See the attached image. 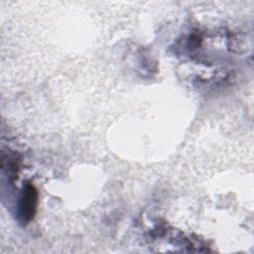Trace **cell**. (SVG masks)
<instances>
[{"label": "cell", "mask_w": 254, "mask_h": 254, "mask_svg": "<svg viewBox=\"0 0 254 254\" xmlns=\"http://www.w3.org/2000/svg\"><path fill=\"white\" fill-rule=\"evenodd\" d=\"M37 190L33 185L26 184L18 203V215L21 222L28 223L31 219H33L37 208Z\"/></svg>", "instance_id": "1"}]
</instances>
